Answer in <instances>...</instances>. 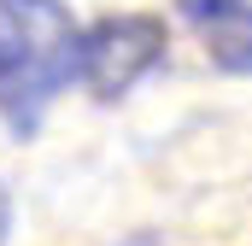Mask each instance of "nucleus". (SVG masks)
<instances>
[{"mask_svg": "<svg viewBox=\"0 0 252 246\" xmlns=\"http://www.w3.org/2000/svg\"><path fill=\"white\" fill-rule=\"evenodd\" d=\"M70 82H82V24L70 6L0 0V123L30 141Z\"/></svg>", "mask_w": 252, "mask_h": 246, "instance_id": "1", "label": "nucleus"}, {"mask_svg": "<svg viewBox=\"0 0 252 246\" xmlns=\"http://www.w3.org/2000/svg\"><path fill=\"white\" fill-rule=\"evenodd\" d=\"M158 59H164V24L147 12H118L82 30V82L100 100H124Z\"/></svg>", "mask_w": 252, "mask_h": 246, "instance_id": "2", "label": "nucleus"}, {"mask_svg": "<svg viewBox=\"0 0 252 246\" xmlns=\"http://www.w3.org/2000/svg\"><path fill=\"white\" fill-rule=\"evenodd\" d=\"M205 59L229 76H252V0H176Z\"/></svg>", "mask_w": 252, "mask_h": 246, "instance_id": "3", "label": "nucleus"}, {"mask_svg": "<svg viewBox=\"0 0 252 246\" xmlns=\"http://www.w3.org/2000/svg\"><path fill=\"white\" fill-rule=\"evenodd\" d=\"M6 235H12V193H6V182H0V246H6Z\"/></svg>", "mask_w": 252, "mask_h": 246, "instance_id": "4", "label": "nucleus"}]
</instances>
